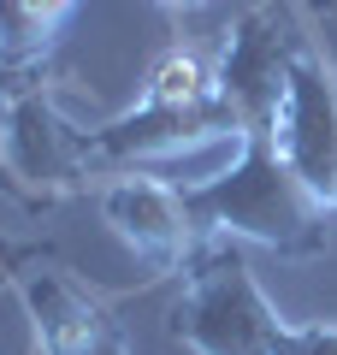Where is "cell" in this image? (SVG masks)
<instances>
[{
    "label": "cell",
    "instance_id": "obj_1",
    "mask_svg": "<svg viewBox=\"0 0 337 355\" xmlns=\"http://www.w3.org/2000/svg\"><path fill=\"white\" fill-rule=\"evenodd\" d=\"M189 207H196L201 231L219 243H261L290 261H313L331 243V214L308 196L296 172L284 166L273 130H254L237 142V160L225 172L189 184Z\"/></svg>",
    "mask_w": 337,
    "mask_h": 355
},
{
    "label": "cell",
    "instance_id": "obj_2",
    "mask_svg": "<svg viewBox=\"0 0 337 355\" xmlns=\"http://www.w3.org/2000/svg\"><path fill=\"white\" fill-rule=\"evenodd\" d=\"M101 166L89 160L83 130L65 119V77L42 65L36 77L0 101V190L30 214L101 190Z\"/></svg>",
    "mask_w": 337,
    "mask_h": 355
},
{
    "label": "cell",
    "instance_id": "obj_3",
    "mask_svg": "<svg viewBox=\"0 0 337 355\" xmlns=\"http://www.w3.org/2000/svg\"><path fill=\"white\" fill-rule=\"evenodd\" d=\"M284 326L290 320L273 308V296L231 243H213L166 308V338L189 355H273Z\"/></svg>",
    "mask_w": 337,
    "mask_h": 355
},
{
    "label": "cell",
    "instance_id": "obj_4",
    "mask_svg": "<svg viewBox=\"0 0 337 355\" xmlns=\"http://www.w3.org/2000/svg\"><path fill=\"white\" fill-rule=\"evenodd\" d=\"M302 36H308V18L296 0H254L231 18L219 53H213V95L231 107L243 137L278 125L290 60H296Z\"/></svg>",
    "mask_w": 337,
    "mask_h": 355
},
{
    "label": "cell",
    "instance_id": "obj_5",
    "mask_svg": "<svg viewBox=\"0 0 337 355\" xmlns=\"http://www.w3.org/2000/svg\"><path fill=\"white\" fill-rule=\"evenodd\" d=\"M273 142L284 166L308 184V196L337 219V60L313 30L296 42Z\"/></svg>",
    "mask_w": 337,
    "mask_h": 355
},
{
    "label": "cell",
    "instance_id": "obj_6",
    "mask_svg": "<svg viewBox=\"0 0 337 355\" xmlns=\"http://www.w3.org/2000/svg\"><path fill=\"white\" fill-rule=\"evenodd\" d=\"M95 202H101V219L112 225V237L130 243L154 272L189 279V266L207 254V231H201L196 207H189V190H178L166 178H148L142 166L107 172Z\"/></svg>",
    "mask_w": 337,
    "mask_h": 355
},
{
    "label": "cell",
    "instance_id": "obj_7",
    "mask_svg": "<svg viewBox=\"0 0 337 355\" xmlns=\"http://www.w3.org/2000/svg\"><path fill=\"white\" fill-rule=\"evenodd\" d=\"M12 296L24 302L42 355H101L119 338L112 302L42 249H12Z\"/></svg>",
    "mask_w": 337,
    "mask_h": 355
},
{
    "label": "cell",
    "instance_id": "obj_8",
    "mask_svg": "<svg viewBox=\"0 0 337 355\" xmlns=\"http://www.w3.org/2000/svg\"><path fill=\"white\" fill-rule=\"evenodd\" d=\"M243 142L237 119H231V107L219 101V95H207V101L196 107H130V113L107 119V125H89L83 142H89V160L101 166V172H130V166L142 160H178V154H196L207 148V142Z\"/></svg>",
    "mask_w": 337,
    "mask_h": 355
},
{
    "label": "cell",
    "instance_id": "obj_9",
    "mask_svg": "<svg viewBox=\"0 0 337 355\" xmlns=\"http://www.w3.org/2000/svg\"><path fill=\"white\" fill-rule=\"evenodd\" d=\"M71 6L77 0H0V65L6 71L48 65V48Z\"/></svg>",
    "mask_w": 337,
    "mask_h": 355
},
{
    "label": "cell",
    "instance_id": "obj_10",
    "mask_svg": "<svg viewBox=\"0 0 337 355\" xmlns=\"http://www.w3.org/2000/svg\"><path fill=\"white\" fill-rule=\"evenodd\" d=\"M213 95V65L189 48H166L142 77V107H196Z\"/></svg>",
    "mask_w": 337,
    "mask_h": 355
},
{
    "label": "cell",
    "instance_id": "obj_11",
    "mask_svg": "<svg viewBox=\"0 0 337 355\" xmlns=\"http://www.w3.org/2000/svg\"><path fill=\"white\" fill-rule=\"evenodd\" d=\"M154 6H160V12H172V18H184V12H201L207 0H154Z\"/></svg>",
    "mask_w": 337,
    "mask_h": 355
},
{
    "label": "cell",
    "instance_id": "obj_12",
    "mask_svg": "<svg viewBox=\"0 0 337 355\" xmlns=\"http://www.w3.org/2000/svg\"><path fill=\"white\" fill-rule=\"evenodd\" d=\"M0 291H12V243H0Z\"/></svg>",
    "mask_w": 337,
    "mask_h": 355
},
{
    "label": "cell",
    "instance_id": "obj_13",
    "mask_svg": "<svg viewBox=\"0 0 337 355\" xmlns=\"http://www.w3.org/2000/svg\"><path fill=\"white\" fill-rule=\"evenodd\" d=\"M101 355H130V349H125V331H119V338H112V343H107Z\"/></svg>",
    "mask_w": 337,
    "mask_h": 355
}]
</instances>
